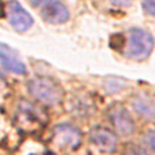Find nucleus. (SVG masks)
I'll list each match as a JSON object with an SVG mask.
<instances>
[{"mask_svg": "<svg viewBox=\"0 0 155 155\" xmlns=\"http://www.w3.org/2000/svg\"><path fill=\"white\" fill-rule=\"evenodd\" d=\"M0 62L3 64V68H6L11 73H15V74L26 73L25 64L18 58L17 52L14 50H11L10 47H7L6 44H0Z\"/></svg>", "mask_w": 155, "mask_h": 155, "instance_id": "8", "label": "nucleus"}, {"mask_svg": "<svg viewBox=\"0 0 155 155\" xmlns=\"http://www.w3.org/2000/svg\"><path fill=\"white\" fill-rule=\"evenodd\" d=\"M18 114H19L21 122L29 124V125H40L41 118L38 110L28 102H21L18 106Z\"/></svg>", "mask_w": 155, "mask_h": 155, "instance_id": "10", "label": "nucleus"}, {"mask_svg": "<svg viewBox=\"0 0 155 155\" xmlns=\"http://www.w3.org/2000/svg\"><path fill=\"white\" fill-rule=\"evenodd\" d=\"M124 155H148L143 147L137 146L136 143H129L124 150Z\"/></svg>", "mask_w": 155, "mask_h": 155, "instance_id": "12", "label": "nucleus"}, {"mask_svg": "<svg viewBox=\"0 0 155 155\" xmlns=\"http://www.w3.org/2000/svg\"><path fill=\"white\" fill-rule=\"evenodd\" d=\"M154 48V38L147 30L135 29L129 30L128 48H126V56L135 61H144L150 56Z\"/></svg>", "mask_w": 155, "mask_h": 155, "instance_id": "2", "label": "nucleus"}, {"mask_svg": "<svg viewBox=\"0 0 155 155\" xmlns=\"http://www.w3.org/2000/svg\"><path fill=\"white\" fill-rule=\"evenodd\" d=\"M0 78H3V74H2V73H0Z\"/></svg>", "mask_w": 155, "mask_h": 155, "instance_id": "17", "label": "nucleus"}, {"mask_svg": "<svg viewBox=\"0 0 155 155\" xmlns=\"http://www.w3.org/2000/svg\"><path fill=\"white\" fill-rule=\"evenodd\" d=\"M125 85V81L122 78H115V77H110L104 81V88L106 91L110 92V94H114L122 89V87Z\"/></svg>", "mask_w": 155, "mask_h": 155, "instance_id": "11", "label": "nucleus"}, {"mask_svg": "<svg viewBox=\"0 0 155 155\" xmlns=\"http://www.w3.org/2000/svg\"><path fill=\"white\" fill-rule=\"evenodd\" d=\"M108 120L121 136H129L135 132V122L124 106H114L108 113Z\"/></svg>", "mask_w": 155, "mask_h": 155, "instance_id": "6", "label": "nucleus"}, {"mask_svg": "<svg viewBox=\"0 0 155 155\" xmlns=\"http://www.w3.org/2000/svg\"><path fill=\"white\" fill-rule=\"evenodd\" d=\"M133 108L140 117L146 120H155V102L147 95H137L133 99Z\"/></svg>", "mask_w": 155, "mask_h": 155, "instance_id": "9", "label": "nucleus"}, {"mask_svg": "<svg viewBox=\"0 0 155 155\" xmlns=\"http://www.w3.org/2000/svg\"><path fill=\"white\" fill-rule=\"evenodd\" d=\"M141 7L148 15L155 17V0H141Z\"/></svg>", "mask_w": 155, "mask_h": 155, "instance_id": "13", "label": "nucleus"}, {"mask_svg": "<svg viewBox=\"0 0 155 155\" xmlns=\"http://www.w3.org/2000/svg\"><path fill=\"white\" fill-rule=\"evenodd\" d=\"M124 36L122 35H113L111 38H110V45H111L113 48H121L124 45Z\"/></svg>", "mask_w": 155, "mask_h": 155, "instance_id": "14", "label": "nucleus"}, {"mask_svg": "<svg viewBox=\"0 0 155 155\" xmlns=\"http://www.w3.org/2000/svg\"><path fill=\"white\" fill-rule=\"evenodd\" d=\"M6 12L11 26L17 32H26L33 25V18L17 0H10L6 6Z\"/></svg>", "mask_w": 155, "mask_h": 155, "instance_id": "5", "label": "nucleus"}, {"mask_svg": "<svg viewBox=\"0 0 155 155\" xmlns=\"http://www.w3.org/2000/svg\"><path fill=\"white\" fill-rule=\"evenodd\" d=\"M30 3L48 24H64L69 19V10L61 0H30Z\"/></svg>", "mask_w": 155, "mask_h": 155, "instance_id": "3", "label": "nucleus"}, {"mask_svg": "<svg viewBox=\"0 0 155 155\" xmlns=\"http://www.w3.org/2000/svg\"><path fill=\"white\" fill-rule=\"evenodd\" d=\"M147 141H148L150 147L152 148V151H155V132H151L147 137Z\"/></svg>", "mask_w": 155, "mask_h": 155, "instance_id": "16", "label": "nucleus"}, {"mask_svg": "<svg viewBox=\"0 0 155 155\" xmlns=\"http://www.w3.org/2000/svg\"><path fill=\"white\" fill-rule=\"evenodd\" d=\"M52 139L55 144L64 150H74L81 143V133L73 125L69 124H61L56 125L52 130Z\"/></svg>", "mask_w": 155, "mask_h": 155, "instance_id": "4", "label": "nucleus"}, {"mask_svg": "<svg viewBox=\"0 0 155 155\" xmlns=\"http://www.w3.org/2000/svg\"><path fill=\"white\" fill-rule=\"evenodd\" d=\"M91 141L103 152H113L117 148V136L106 128H95L92 129Z\"/></svg>", "mask_w": 155, "mask_h": 155, "instance_id": "7", "label": "nucleus"}, {"mask_svg": "<svg viewBox=\"0 0 155 155\" xmlns=\"http://www.w3.org/2000/svg\"><path fill=\"white\" fill-rule=\"evenodd\" d=\"M29 92L45 106H58L63 100V89L50 78H35L29 82Z\"/></svg>", "mask_w": 155, "mask_h": 155, "instance_id": "1", "label": "nucleus"}, {"mask_svg": "<svg viewBox=\"0 0 155 155\" xmlns=\"http://www.w3.org/2000/svg\"><path fill=\"white\" fill-rule=\"evenodd\" d=\"M111 3L120 7H128V6H130L132 0H111Z\"/></svg>", "mask_w": 155, "mask_h": 155, "instance_id": "15", "label": "nucleus"}]
</instances>
